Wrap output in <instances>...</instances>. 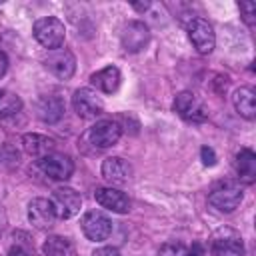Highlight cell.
Segmentation results:
<instances>
[{"mask_svg":"<svg viewBox=\"0 0 256 256\" xmlns=\"http://www.w3.org/2000/svg\"><path fill=\"white\" fill-rule=\"evenodd\" d=\"M34 38L48 50H56L64 44V36H66V30H64V24L54 18V16H46V18H40L34 22Z\"/></svg>","mask_w":256,"mask_h":256,"instance_id":"cell-1","label":"cell"},{"mask_svg":"<svg viewBox=\"0 0 256 256\" xmlns=\"http://www.w3.org/2000/svg\"><path fill=\"white\" fill-rule=\"evenodd\" d=\"M120 134L122 130L116 120H100L90 128L88 138L96 148H110L120 140Z\"/></svg>","mask_w":256,"mask_h":256,"instance_id":"cell-12","label":"cell"},{"mask_svg":"<svg viewBox=\"0 0 256 256\" xmlns=\"http://www.w3.org/2000/svg\"><path fill=\"white\" fill-rule=\"evenodd\" d=\"M20 162V152L16 150V146L4 142L0 144V170H12L16 168Z\"/></svg>","mask_w":256,"mask_h":256,"instance_id":"cell-23","label":"cell"},{"mask_svg":"<svg viewBox=\"0 0 256 256\" xmlns=\"http://www.w3.org/2000/svg\"><path fill=\"white\" fill-rule=\"evenodd\" d=\"M42 250L46 256H72L74 254V246L68 238L64 236H48L42 244Z\"/></svg>","mask_w":256,"mask_h":256,"instance_id":"cell-21","label":"cell"},{"mask_svg":"<svg viewBox=\"0 0 256 256\" xmlns=\"http://www.w3.org/2000/svg\"><path fill=\"white\" fill-rule=\"evenodd\" d=\"M44 64H46V68L54 76H58L62 80H68L74 74V70H76V58H74V54L70 50H64V48L50 50L48 56H46V60H44Z\"/></svg>","mask_w":256,"mask_h":256,"instance_id":"cell-11","label":"cell"},{"mask_svg":"<svg viewBox=\"0 0 256 256\" xmlns=\"http://www.w3.org/2000/svg\"><path fill=\"white\" fill-rule=\"evenodd\" d=\"M94 198L96 202L106 208V210H112L116 214H126L130 210V200L124 192L116 190V188H98L94 192Z\"/></svg>","mask_w":256,"mask_h":256,"instance_id":"cell-15","label":"cell"},{"mask_svg":"<svg viewBox=\"0 0 256 256\" xmlns=\"http://www.w3.org/2000/svg\"><path fill=\"white\" fill-rule=\"evenodd\" d=\"M50 202H52L56 218L60 220L72 218L74 214L80 212V206H82V198L74 188H58Z\"/></svg>","mask_w":256,"mask_h":256,"instance_id":"cell-8","label":"cell"},{"mask_svg":"<svg viewBox=\"0 0 256 256\" xmlns=\"http://www.w3.org/2000/svg\"><path fill=\"white\" fill-rule=\"evenodd\" d=\"M188 38H190L192 46L200 54H210L214 50V46H216L214 28L204 18H192L190 20V24H188Z\"/></svg>","mask_w":256,"mask_h":256,"instance_id":"cell-3","label":"cell"},{"mask_svg":"<svg viewBox=\"0 0 256 256\" xmlns=\"http://www.w3.org/2000/svg\"><path fill=\"white\" fill-rule=\"evenodd\" d=\"M212 254L214 256H244L242 236L232 228H220L212 236Z\"/></svg>","mask_w":256,"mask_h":256,"instance_id":"cell-4","label":"cell"},{"mask_svg":"<svg viewBox=\"0 0 256 256\" xmlns=\"http://www.w3.org/2000/svg\"><path fill=\"white\" fill-rule=\"evenodd\" d=\"M54 208H52V202L46 200V198H34L30 200L28 204V220L32 226L40 228V230H46L54 224Z\"/></svg>","mask_w":256,"mask_h":256,"instance_id":"cell-13","label":"cell"},{"mask_svg":"<svg viewBox=\"0 0 256 256\" xmlns=\"http://www.w3.org/2000/svg\"><path fill=\"white\" fill-rule=\"evenodd\" d=\"M150 40V30L140 20H130L120 32V44L126 52H140Z\"/></svg>","mask_w":256,"mask_h":256,"instance_id":"cell-7","label":"cell"},{"mask_svg":"<svg viewBox=\"0 0 256 256\" xmlns=\"http://www.w3.org/2000/svg\"><path fill=\"white\" fill-rule=\"evenodd\" d=\"M240 12H242V20L252 26L254 24V16H256V6L252 2H240Z\"/></svg>","mask_w":256,"mask_h":256,"instance_id":"cell-25","label":"cell"},{"mask_svg":"<svg viewBox=\"0 0 256 256\" xmlns=\"http://www.w3.org/2000/svg\"><path fill=\"white\" fill-rule=\"evenodd\" d=\"M120 80H122V76H120V70L116 66H106V68H102L90 76L92 86L100 92H106V94L116 92L120 86Z\"/></svg>","mask_w":256,"mask_h":256,"instance_id":"cell-17","label":"cell"},{"mask_svg":"<svg viewBox=\"0 0 256 256\" xmlns=\"http://www.w3.org/2000/svg\"><path fill=\"white\" fill-rule=\"evenodd\" d=\"M238 180L242 184H254L256 180V154L250 148H242L236 156Z\"/></svg>","mask_w":256,"mask_h":256,"instance_id":"cell-20","label":"cell"},{"mask_svg":"<svg viewBox=\"0 0 256 256\" xmlns=\"http://www.w3.org/2000/svg\"><path fill=\"white\" fill-rule=\"evenodd\" d=\"M132 6H134L136 10H146V8L150 6V4H148V2H144V4H132Z\"/></svg>","mask_w":256,"mask_h":256,"instance_id":"cell-31","label":"cell"},{"mask_svg":"<svg viewBox=\"0 0 256 256\" xmlns=\"http://www.w3.org/2000/svg\"><path fill=\"white\" fill-rule=\"evenodd\" d=\"M72 106H74V112L80 116V118H96L102 114L104 110V104L100 100V96L90 90V88H80L74 92L72 96Z\"/></svg>","mask_w":256,"mask_h":256,"instance_id":"cell-9","label":"cell"},{"mask_svg":"<svg viewBox=\"0 0 256 256\" xmlns=\"http://www.w3.org/2000/svg\"><path fill=\"white\" fill-rule=\"evenodd\" d=\"M40 168L44 170L46 176H50L54 180H68L74 172V162L68 154L50 152L48 156L40 158Z\"/></svg>","mask_w":256,"mask_h":256,"instance_id":"cell-10","label":"cell"},{"mask_svg":"<svg viewBox=\"0 0 256 256\" xmlns=\"http://www.w3.org/2000/svg\"><path fill=\"white\" fill-rule=\"evenodd\" d=\"M186 256H204V248H202L198 242H194V244L186 250Z\"/></svg>","mask_w":256,"mask_h":256,"instance_id":"cell-29","label":"cell"},{"mask_svg":"<svg viewBox=\"0 0 256 256\" xmlns=\"http://www.w3.org/2000/svg\"><path fill=\"white\" fill-rule=\"evenodd\" d=\"M80 226H82V232L88 240H94V242H102L106 240L110 234H112V222L106 214L98 212V210H88L82 220H80Z\"/></svg>","mask_w":256,"mask_h":256,"instance_id":"cell-5","label":"cell"},{"mask_svg":"<svg viewBox=\"0 0 256 256\" xmlns=\"http://www.w3.org/2000/svg\"><path fill=\"white\" fill-rule=\"evenodd\" d=\"M22 110V100L10 90H0V118H10L20 114Z\"/></svg>","mask_w":256,"mask_h":256,"instance_id":"cell-22","label":"cell"},{"mask_svg":"<svg viewBox=\"0 0 256 256\" xmlns=\"http://www.w3.org/2000/svg\"><path fill=\"white\" fill-rule=\"evenodd\" d=\"M208 202L220 212H232L242 202V190L234 182H224L208 194Z\"/></svg>","mask_w":256,"mask_h":256,"instance_id":"cell-6","label":"cell"},{"mask_svg":"<svg viewBox=\"0 0 256 256\" xmlns=\"http://www.w3.org/2000/svg\"><path fill=\"white\" fill-rule=\"evenodd\" d=\"M200 156H202V164H204V166H214V164H216V154H214L212 148L204 146V148L200 150Z\"/></svg>","mask_w":256,"mask_h":256,"instance_id":"cell-27","label":"cell"},{"mask_svg":"<svg viewBox=\"0 0 256 256\" xmlns=\"http://www.w3.org/2000/svg\"><path fill=\"white\" fill-rule=\"evenodd\" d=\"M186 246L180 244V242H166L160 246L158 250V256H186Z\"/></svg>","mask_w":256,"mask_h":256,"instance_id":"cell-24","label":"cell"},{"mask_svg":"<svg viewBox=\"0 0 256 256\" xmlns=\"http://www.w3.org/2000/svg\"><path fill=\"white\" fill-rule=\"evenodd\" d=\"M36 116L46 122V124H54L64 116V102L60 96L56 94H44L36 100Z\"/></svg>","mask_w":256,"mask_h":256,"instance_id":"cell-14","label":"cell"},{"mask_svg":"<svg viewBox=\"0 0 256 256\" xmlns=\"http://www.w3.org/2000/svg\"><path fill=\"white\" fill-rule=\"evenodd\" d=\"M22 148L30 156L44 158V156H48L54 150V140L48 138V136H44V134L30 132V134H24L22 136Z\"/></svg>","mask_w":256,"mask_h":256,"instance_id":"cell-18","label":"cell"},{"mask_svg":"<svg viewBox=\"0 0 256 256\" xmlns=\"http://www.w3.org/2000/svg\"><path fill=\"white\" fill-rule=\"evenodd\" d=\"M232 102H234V108L236 112L246 118V120H252L256 116V94L250 86H240L234 96H232Z\"/></svg>","mask_w":256,"mask_h":256,"instance_id":"cell-19","label":"cell"},{"mask_svg":"<svg viewBox=\"0 0 256 256\" xmlns=\"http://www.w3.org/2000/svg\"><path fill=\"white\" fill-rule=\"evenodd\" d=\"M6 70H8V58L4 52H0V78L6 74Z\"/></svg>","mask_w":256,"mask_h":256,"instance_id":"cell-30","label":"cell"},{"mask_svg":"<svg viewBox=\"0 0 256 256\" xmlns=\"http://www.w3.org/2000/svg\"><path fill=\"white\" fill-rule=\"evenodd\" d=\"M92 256H120V252L112 246H102V248H96L92 252Z\"/></svg>","mask_w":256,"mask_h":256,"instance_id":"cell-28","label":"cell"},{"mask_svg":"<svg viewBox=\"0 0 256 256\" xmlns=\"http://www.w3.org/2000/svg\"><path fill=\"white\" fill-rule=\"evenodd\" d=\"M172 106H174V112H176L180 118L188 120V122H204V120L208 118V110H206L204 102H202L196 94H192V92H188V90L176 94Z\"/></svg>","mask_w":256,"mask_h":256,"instance_id":"cell-2","label":"cell"},{"mask_svg":"<svg viewBox=\"0 0 256 256\" xmlns=\"http://www.w3.org/2000/svg\"><path fill=\"white\" fill-rule=\"evenodd\" d=\"M102 176L110 182V184H126L128 178L132 176V168L130 164L120 158V156H110L102 162Z\"/></svg>","mask_w":256,"mask_h":256,"instance_id":"cell-16","label":"cell"},{"mask_svg":"<svg viewBox=\"0 0 256 256\" xmlns=\"http://www.w3.org/2000/svg\"><path fill=\"white\" fill-rule=\"evenodd\" d=\"M8 256H32V250H30L28 244H24V242H16V244L10 248Z\"/></svg>","mask_w":256,"mask_h":256,"instance_id":"cell-26","label":"cell"}]
</instances>
